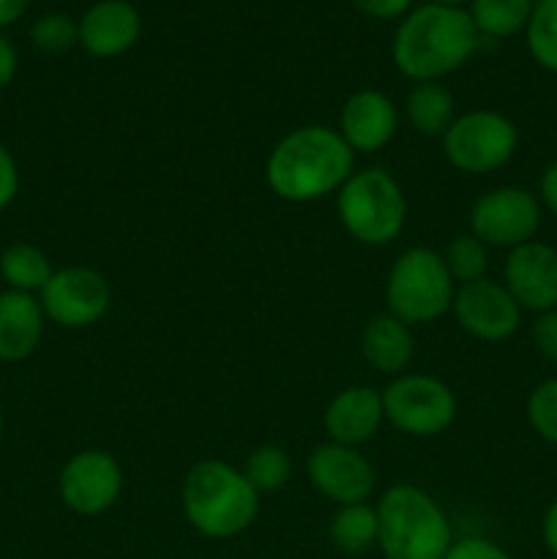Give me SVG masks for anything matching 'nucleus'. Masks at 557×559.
Wrapping results in <instances>:
<instances>
[{"instance_id":"f257e3e1","label":"nucleus","mask_w":557,"mask_h":559,"mask_svg":"<svg viewBox=\"0 0 557 559\" xmlns=\"http://www.w3.org/2000/svg\"><path fill=\"white\" fill-rule=\"evenodd\" d=\"M355 153L336 126L306 123L287 131L265 158V183L278 200L309 205L339 189L355 173Z\"/></svg>"},{"instance_id":"f03ea898","label":"nucleus","mask_w":557,"mask_h":559,"mask_svg":"<svg viewBox=\"0 0 557 559\" xmlns=\"http://www.w3.org/2000/svg\"><path fill=\"white\" fill-rule=\"evenodd\" d=\"M484 38L464 5L420 3L399 20L391 60L410 82H442L470 63Z\"/></svg>"},{"instance_id":"7ed1b4c3","label":"nucleus","mask_w":557,"mask_h":559,"mask_svg":"<svg viewBox=\"0 0 557 559\" xmlns=\"http://www.w3.org/2000/svg\"><path fill=\"white\" fill-rule=\"evenodd\" d=\"M180 508L197 535L233 540L260 516V495L240 467L224 459H202L183 475Z\"/></svg>"},{"instance_id":"20e7f679","label":"nucleus","mask_w":557,"mask_h":559,"mask_svg":"<svg viewBox=\"0 0 557 559\" xmlns=\"http://www.w3.org/2000/svg\"><path fill=\"white\" fill-rule=\"evenodd\" d=\"M375 508L382 559H442L457 540L448 513L420 486H388Z\"/></svg>"},{"instance_id":"39448f33","label":"nucleus","mask_w":557,"mask_h":559,"mask_svg":"<svg viewBox=\"0 0 557 559\" xmlns=\"http://www.w3.org/2000/svg\"><path fill=\"white\" fill-rule=\"evenodd\" d=\"M333 200L344 233L371 249L391 246L407 227V194L391 169L377 164L355 169Z\"/></svg>"},{"instance_id":"423d86ee","label":"nucleus","mask_w":557,"mask_h":559,"mask_svg":"<svg viewBox=\"0 0 557 559\" xmlns=\"http://www.w3.org/2000/svg\"><path fill=\"white\" fill-rule=\"evenodd\" d=\"M457 282L448 273L440 251L429 246L404 249L386 278V311L415 325H431L453 306Z\"/></svg>"},{"instance_id":"0eeeda50","label":"nucleus","mask_w":557,"mask_h":559,"mask_svg":"<svg viewBox=\"0 0 557 559\" xmlns=\"http://www.w3.org/2000/svg\"><path fill=\"white\" fill-rule=\"evenodd\" d=\"M386 424L415 440H429L448 431L457 420V393L440 377L424 371H404L382 388Z\"/></svg>"},{"instance_id":"6e6552de","label":"nucleus","mask_w":557,"mask_h":559,"mask_svg":"<svg viewBox=\"0 0 557 559\" xmlns=\"http://www.w3.org/2000/svg\"><path fill=\"white\" fill-rule=\"evenodd\" d=\"M440 147L457 173L489 175L517 156L519 129L497 109H470L457 115L440 140Z\"/></svg>"},{"instance_id":"1a4fd4ad","label":"nucleus","mask_w":557,"mask_h":559,"mask_svg":"<svg viewBox=\"0 0 557 559\" xmlns=\"http://www.w3.org/2000/svg\"><path fill=\"white\" fill-rule=\"evenodd\" d=\"M467 224V233L484 240L489 249L511 251L535 240L544 224V207L538 194L524 186H497L470 205Z\"/></svg>"},{"instance_id":"9d476101","label":"nucleus","mask_w":557,"mask_h":559,"mask_svg":"<svg viewBox=\"0 0 557 559\" xmlns=\"http://www.w3.org/2000/svg\"><path fill=\"white\" fill-rule=\"evenodd\" d=\"M47 322L66 328V331H82L104 317L112 309V287L107 276L96 267L87 265H66L52 273L44 289L38 293Z\"/></svg>"},{"instance_id":"9b49d317","label":"nucleus","mask_w":557,"mask_h":559,"mask_svg":"<svg viewBox=\"0 0 557 559\" xmlns=\"http://www.w3.org/2000/svg\"><path fill=\"white\" fill-rule=\"evenodd\" d=\"M126 473L118 459L102 448L71 453L58 475L60 502L82 519L104 516L123 495Z\"/></svg>"},{"instance_id":"f8f14e48","label":"nucleus","mask_w":557,"mask_h":559,"mask_svg":"<svg viewBox=\"0 0 557 559\" xmlns=\"http://www.w3.org/2000/svg\"><path fill=\"white\" fill-rule=\"evenodd\" d=\"M306 478L322 500L342 508L369 502L377 486V469L360 448L325 440L306 456Z\"/></svg>"},{"instance_id":"ddd939ff","label":"nucleus","mask_w":557,"mask_h":559,"mask_svg":"<svg viewBox=\"0 0 557 559\" xmlns=\"http://www.w3.org/2000/svg\"><path fill=\"white\" fill-rule=\"evenodd\" d=\"M451 311L467 336L486 344H500L517 336L524 314L522 306L506 289V284L489 276L459 284Z\"/></svg>"},{"instance_id":"4468645a","label":"nucleus","mask_w":557,"mask_h":559,"mask_svg":"<svg viewBox=\"0 0 557 559\" xmlns=\"http://www.w3.org/2000/svg\"><path fill=\"white\" fill-rule=\"evenodd\" d=\"M502 284L522 311L544 314L557 309V249L546 240H530L506 254Z\"/></svg>"},{"instance_id":"2eb2a0df","label":"nucleus","mask_w":557,"mask_h":559,"mask_svg":"<svg viewBox=\"0 0 557 559\" xmlns=\"http://www.w3.org/2000/svg\"><path fill=\"white\" fill-rule=\"evenodd\" d=\"M402 112L388 93L377 87L355 91L339 109L336 131L344 136L355 156H371L380 153L396 140Z\"/></svg>"},{"instance_id":"dca6fc26","label":"nucleus","mask_w":557,"mask_h":559,"mask_svg":"<svg viewBox=\"0 0 557 559\" xmlns=\"http://www.w3.org/2000/svg\"><path fill=\"white\" fill-rule=\"evenodd\" d=\"M80 47L91 58L112 60L131 52L142 36V16L131 0H96L76 20Z\"/></svg>"},{"instance_id":"f3484780","label":"nucleus","mask_w":557,"mask_h":559,"mask_svg":"<svg viewBox=\"0 0 557 559\" xmlns=\"http://www.w3.org/2000/svg\"><path fill=\"white\" fill-rule=\"evenodd\" d=\"M386 424L382 393L371 385H349L328 402L322 429L339 445L360 448L375 440Z\"/></svg>"},{"instance_id":"a211bd4d","label":"nucleus","mask_w":557,"mask_h":559,"mask_svg":"<svg viewBox=\"0 0 557 559\" xmlns=\"http://www.w3.org/2000/svg\"><path fill=\"white\" fill-rule=\"evenodd\" d=\"M44 331H47V314H44L38 295L0 293V364H22L42 347Z\"/></svg>"},{"instance_id":"6ab92c4d","label":"nucleus","mask_w":557,"mask_h":559,"mask_svg":"<svg viewBox=\"0 0 557 559\" xmlns=\"http://www.w3.org/2000/svg\"><path fill=\"white\" fill-rule=\"evenodd\" d=\"M360 355L375 371L386 377H399L410 371L415 358V336L413 328L399 317L382 314L371 317L360 331Z\"/></svg>"},{"instance_id":"aec40b11","label":"nucleus","mask_w":557,"mask_h":559,"mask_svg":"<svg viewBox=\"0 0 557 559\" xmlns=\"http://www.w3.org/2000/svg\"><path fill=\"white\" fill-rule=\"evenodd\" d=\"M457 115V98L442 82H413L404 96V120L415 134L429 140H442Z\"/></svg>"},{"instance_id":"412c9836","label":"nucleus","mask_w":557,"mask_h":559,"mask_svg":"<svg viewBox=\"0 0 557 559\" xmlns=\"http://www.w3.org/2000/svg\"><path fill=\"white\" fill-rule=\"evenodd\" d=\"M377 535H380L377 508L369 502L336 508L328 522V538H331L333 549L347 557H360L377 549Z\"/></svg>"},{"instance_id":"4be33fe9","label":"nucleus","mask_w":557,"mask_h":559,"mask_svg":"<svg viewBox=\"0 0 557 559\" xmlns=\"http://www.w3.org/2000/svg\"><path fill=\"white\" fill-rule=\"evenodd\" d=\"M52 260L38 246L16 240V243H9L0 251V278H3L5 289L38 295L44 284L52 278Z\"/></svg>"},{"instance_id":"5701e85b","label":"nucleus","mask_w":557,"mask_h":559,"mask_svg":"<svg viewBox=\"0 0 557 559\" xmlns=\"http://www.w3.org/2000/svg\"><path fill=\"white\" fill-rule=\"evenodd\" d=\"M533 5V0H470L464 9L481 38L502 41L524 33Z\"/></svg>"},{"instance_id":"b1692460","label":"nucleus","mask_w":557,"mask_h":559,"mask_svg":"<svg viewBox=\"0 0 557 559\" xmlns=\"http://www.w3.org/2000/svg\"><path fill=\"white\" fill-rule=\"evenodd\" d=\"M240 469L257 489V495H273L293 480V456L282 445L262 442V445L251 448Z\"/></svg>"},{"instance_id":"393cba45","label":"nucleus","mask_w":557,"mask_h":559,"mask_svg":"<svg viewBox=\"0 0 557 559\" xmlns=\"http://www.w3.org/2000/svg\"><path fill=\"white\" fill-rule=\"evenodd\" d=\"M524 44L535 63L549 74H557V0H538L533 5Z\"/></svg>"},{"instance_id":"a878e982","label":"nucleus","mask_w":557,"mask_h":559,"mask_svg":"<svg viewBox=\"0 0 557 559\" xmlns=\"http://www.w3.org/2000/svg\"><path fill=\"white\" fill-rule=\"evenodd\" d=\"M440 254L446 260V267L453 282H457V287L459 284L486 278V271H489V246L475 238L473 233L453 235L448 240L446 251H440Z\"/></svg>"},{"instance_id":"bb28decb","label":"nucleus","mask_w":557,"mask_h":559,"mask_svg":"<svg viewBox=\"0 0 557 559\" xmlns=\"http://www.w3.org/2000/svg\"><path fill=\"white\" fill-rule=\"evenodd\" d=\"M31 44L44 55H63L69 49L80 47V27L76 20H71L69 14H60V11H49L42 14L27 31Z\"/></svg>"},{"instance_id":"cd10ccee","label":"nucleus","mask_w":557,"mask_h":559,"mask_svg":"<svg viewBox=\"0 0 557 559\" xmlns=\"http://www.w3.org/2000/svg\"><path fill=\"white\" fill-rule=\"evenodd\" d=\"M524 415H528V424L535 431V437L544 440L546 445L557 448V377L541 380L528 393Z\"/></svg>"},{"instance_id":"c85d7f7f","label":"nucleus","mask_w":557,"mask_h":559,"mask_svg":"<svg viewBox=\"0 0 557 559\" xmlns=\"http://www.w3.org/2000/svg\"><path fill=\"white\" fill-rule=\"evenodd\" d=\"M442 559H513L502 549L500 544L489 538H481V535H467V538H457L451 544V549L446 551Z\"/></svg>"},{"instance_id":"c756f323","label":"nucleus","mask_w":557,"mask_h":559,"mask_svg":"<svg viewBox=\"0 0 557 559\" xmlns=\"http://www.w3.org/2000/svg\"><path fill=\"white\" fill-rule=\"evenodd\" d=\"M530 338H533V347L541 358L557 364V309L535 314L533 325H530Z\"/></svg>"},{"instance_id":"7c9ffc66","label":"nucleus","mask_w":557,"mask_h":559,"mask_svg":"<svg viewBox=\"0 0 557 559\" xmlns=\"http://www.w3.org/2000/svg\"><path fill=\"white\" fill-rule=\"evenodd\" d=\"M355 9L377 22L404 20L415 9V0H353Z\"/></svg>"},{"instance_id":"2f4dec72","label":"nucleus","mask_w":557,"mask_h":559,"mask_svg":"<svg viewBox=\"0 0 557 559\" xmlns=\"http://www.w3.org/2000/svg\"><path fill=\"white\" fill-rule=\"evenodd\" d=\"M16 194H20V164L14 153L0 142V213L11 207Z\"/></svg>"},{"instance_id":"473e14b6","label":"nucleus","mask_w":557,"mask_h":559,"mask_svg":"<svg viewBox=\"0 0 557 559\" xmlns=\"http://www.w3.org/2000/svg\"><path fill=\"white\" fill-rule=\"evenodd\" d=\"M16 69H20V52H16L14 41L0 31V91H5L14 82Z\"/></svg>"},{"instance_id":"72a5a7b5","label":"nucleus","mask_w":557,"mask_h":559,"mask_svg":"<svg viewBox=\"0 0 557 559\" xmlns=\"http://www.w3.org/2000/svg\"><path fill=\"white\" fill-rule=\"evenodd\" d=\"M535 194H538L541 207L557 216V158L552 164H546V169L541 173L538 191Z\"/></svg>"},{"instance_id":"f704fd0d","label":"nucleus","mask_w":557,"mask_h":559,"mask_svg":"<svg viewBox=\"0 0 557 559\" xmlns=\"http://www.w3.org/2000/svg\"><path fill=\"white\" fill-rule=\"evenodd\" d=\"M541 540H544L549 557L557 559V497L546 506L544 516H541Z\"/></svg>"},{"instance_id":"c9c22d12","label":"nucleus","mask_w":557,"mask_h":559,"mask_svg":"<svg viewBox=\"0 0 557 559\" xmlns=\"http://www.w3.org/2000/svg\"><path fill=\"white\" fill-rule=\"evenodd\" d=\"M31 3L33 0H0V31L20 22L25 16V11L31 9Z\"/></svg>"},{"instance_id":"e433bc0d","label":"nucleus","mask_w":557,"mask_h":559,"mask_svg":"<svg viewBox=\"0 0 557 559\" xmlns=\"http://www.w3.org/2000/svg\"><path fill=\"white\" fill-rule=\"evenodd\" d=\"M424 3H440V5H467L470 0H424Z\"/></svg>"},{"instance_id":"4c0bfd02","label":"nucleus","mask_w":557,"mask_h":559,"mask_svg":"<svg viewBox=\"0 0 557 559\" xmlns=\"http://www.w3.org/2000/svg\"><path fill=\"white\" fill-rule=\"evenodd\" d=\"M3 426H5V418H3V404H0V437H3Z\"/></svg>"},{"instance_id":"58836bf2","label":"nucleus","mask_w":557,"mask_h":559,"mask_svg":"<svg viewBox=\"0 0 557 559\" xmlns=\"http://www.w3.org/2000/svg\"><path fill=\"white\" fill-rule=\"evenodd\" d=\"M533 3H538V0H533Z\"/></svg>"},{"instance_id":"ea45409f","label":"nucleus","mask_w":557,"mask_h":559,"mask_svg":"<svg viewBox=\"0 0 557 559\" xmlns=\"http://www.w3.org/2000/svg\"><path fill=\"white\" fill-rule=\"evenodd\" d=\"M549 559H552V557H549Z\"/></svg>"}]
</instances>
